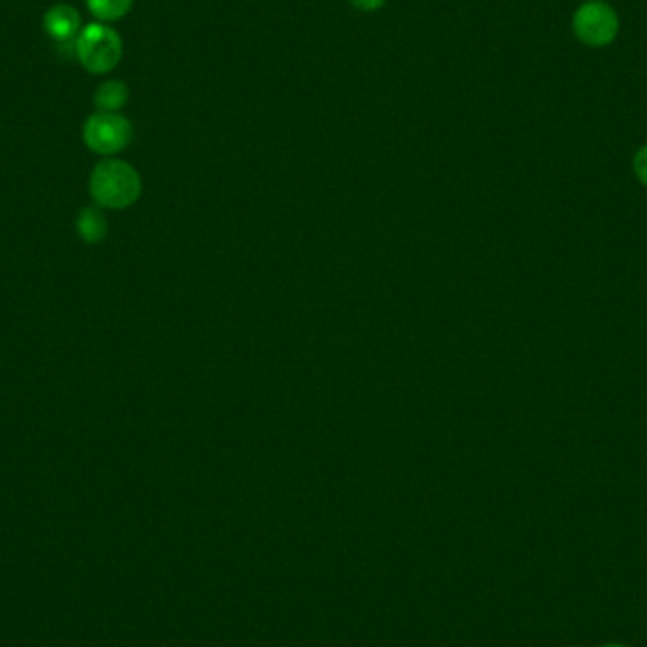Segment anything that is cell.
Returning <instances> with one entry per match:
<instances>
[{
  "label": "cell",
  "instance_id": "cell-1",
  "mask_svg": "<svg viewBox=\"0 0 647 647\" xmlns=\"http://www.w3.org/2000/svg\"><path fill=\"white\" fill-rule=\"evenodd\" d=\"M142 192V182L135 167L122 159L101 161L89 178V193L99 207L127 209Z\"/></svg>",
  "mask_w": 647,
  "mask_h": 647
},
{
  "label": "cell",
  "instance_id": "cell-2",
  "mask_svg": "<svg viewBox=\"0 0 647 647\" xmlns=\"http://www.w3.org/2000/svg\"><path fill=\"white\" fill-rule=\"evenodd\" d=\"M74 53L80 65L91 74L112 72L122 61V36L101 21L89 23L76 38Z\"/></svg>",
  "mask_w": 647,
  "mask_h": 647
},
{
  "label": "cell",
  "instance_id": "cell-3",
  "mask_svg": "<svg viewBox=\"0 0 647 647\" xmlns=\"http://www.w3.org/2000/svg\"><path fill=\"white\" fill-rule=\"evenodd\" d=\"M84 142L99 156H116L133 139L131 122L120 112H95L84 123Z\"/></svg>",
  "mask_w": 647,
  "mask_h": 647
},
{
  "label": "cell",
  "instance_id": "cell-4",
  "mask_svg": "<svg viewBox=\"0 0 647 647\" xmlns=\"http://www.w3.org/2000/svg\"><path fill=\"white\" fill-rule=\"evenodd\" d=\"M574 31L579 40L587 46H606L619 31V19L615 16L612 6L600 0H593L583 4L576 12Z\"/></svg>",
  "mask_w": 647,
  "mask_h": 647
},
{
  "label": "cell",
  "instance_id": "cell-5",
  "mask_svg": "<svg viewBox=\"0 0 647 647\" xmlns=\"http://www.w3.org/2000/svg\"><path fill=\"white\" fill-rule=\"evenodd\" d=\"M44 33L57 44H74L82 31L80 12L70 4H55L42 19Z\"/></svg>",
  "mask_w": 647,
  "mask_h": 647
},
{
  "label": "cell",
  "instance_id": "cell-6",
  "mask_svg": "<svg viewBox=\"0 0 647 647\" xmlns=\"http://www.w3.org/2000/svg\"><path fill=\"white\" fill-rule=\"evenodd\" d=\"M129 101V88L122 80H106L93 97L97 112H120Z\"/></svg>",
  "mask_w": 647,
  "mask_h": 647
},
{
  "label": "cell",
  "instance_id": "cell-7",
  "mask_svg": "<svg viewBox=\"0 0 647 647\" xmlns=\"http://www.w3.org/2000/svg\"><path fill=\"white\" fill-rule=\"evenodd\" d=\"M106 229H108V224H106V218L101 210L93 209V207L80 210V214L76 218V231L84 243H88V245L101 243L106 237Z\"/></svg>",
  "mask_w": 647,
  "mask_h": 647
},
{
  "label": "cell",
  "instance_id": "cell-8",
  "mask_svg": "<svg viewBox=\"0 0 647 647\" xmlns=\"http://www.w3.org/2000/svg\"><path fill=\"white\" fill-rule=\"evenodd\" d=\"M135 0H88V10L101 23H114L125 18Z\"/></svg>",
  "mask_w": 647,
  "mask_h": 647
},
{
  "label": "cell",
  "instance_id": "cell-9",
  "mask_svg": "<svg viewBox=\"0 0 647 647\" xmlns=\"http://www.w3.org/2000/svg\"><path fill=\"white\" fill-rule=\"evenodd\" d=\"M350 6L358 12H364V14H371V12H377L381 10L386 4V0H347Z\"/></svg>",
  "mask_w": 647,
  "mask_h": 647
},
{
  "label": "cell",
  "instance_id": "cell-10",
  "mask_svg": "<svg viewBox=\"0 0 647 647\" xmlns=\"http://www.w3.org/2000/svg\"><path fill=\"white\" fill-rule=\"evenodd\" d=\"M634 167H636V173L638 176L644 180L647 184V146L644 150L638 152L636 156V161H634Z\"/></svg>",
  "mask_w": 647,
  "mask_h": 647
},
{
  "label": "cell",
  "instance_id": "cell-11",
  "mask_svg": "<svg viewBox=\"0 0 647 647\" xmlns=\"http://www.w3.org/2000/svg\"><path fill=\"white\" fill-rule=\"evenodd\" d=\"M602 647H627V646H623V644H608V646H602Z\"/></svg>",
  "mask_w": 647,
  "mask_h": 647
}]
</instances>
